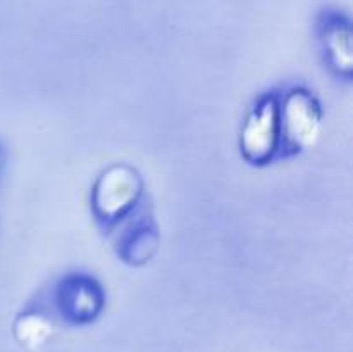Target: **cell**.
Wrapping results in <instances>:
<instances>
[{"label":"cell","instance_id":"6da1fadb","mask_svg":"<svg viewBox=\"0 0 353 352\" xmlns=\"http://www.w3.org/2000/svg\"><path fill=\"white\" fill-rule=\"evenodd\" d=\"M143 182L133 168L116 164L105 169L92 190V207L97 219L105 228L124 221L140 204Z\"/></svg>","mask_w":353,"mask_h":352},{"label":"cell","instance_id":"7a4b0ae2","mask_svg":"<svg viewBox=\"0 0 353 352\" xmlns=\"http://www.w3.org/2000/svg\"><path fill=\"white\" fill-rule=\"evenodd\" d=\"M281 154H299L317 141L323 128V110L305 88H293L279 100Z\"/></svg>","mask_w":353,"mask_h":352},{"label":"cell","instance_id":"3957f363","mask_svg":"<svg viewBox=\"0 0 353 352\" xmlns=\"http://www.w3.org/2000/svg\"><path fill=\"white\" fill-rule=\"evenodd\" d=\"M241 155L250 164L264 166L281 154L279 99L264 95L254 104L241 126Z\"/></svg>","mask_w":353,"mask_h":352},{"label":"cell","instance_id":"277c9868","mask_svg":"<svg viewBox=\"0 0 353 352\" xmlns=\"http://www.w3.org/2000/svg\"><path fill=\"white\" fill-rule=\"evenodd\" d=\"M59 311L71 323H90L102 313L105 292L102 285L85 273H71L59 282L55 289Z\"/></svg>","mask_w":353,"mask_h":352},{"label":"cell","instance_id":"5b68a950","mask_svg":"<svg viewBox=\"0 0 353 352\" xmlns=\"http://www.w3.org/2000/svg\"><path fill=\"white\" fill-rule=\"evenodd\" d=\"M319 35L324 57L338 76H352V26L350 21L338 10H326L319 21Z\"/></svg>","mask_w":353,"mask_h":352},{"label":"cell","instance_id":"8992f818","mask_svg":"<svg viewBox=\"0 0 353 352\" xmlns=\"http://www.w3.org/2000/svg\"><path fill=\"white\" fill-rule=\"evenodd\" d=\"M121 257L130 264H143L150 261L152 255L155 254L159 245L157 228L147 216H141V219L133 221L124 231L121 240L117 242Z\"/></svg>","mask_w":353,"mask_h":352},{"label":"cell","instance_id":"52a82bcc","mask_svg":"<svg viewBox=\"0 0 353 352\" xmlns=\"http://www.w3.org/2000/svg\"><path fill=\"white\" fill-rule=\"evenodd\" d=\"M52 323L48 317L40 313H24L17 317L14 324V331L21 344L26 347H40L52 335Z\"/></svg>","mask_w":353,"mask_h":352},{"label":"cell","instance_id":"ba28073f","mask_svg":"<svg viewBox=\"0 0 353 352\" xmlns=\"http://www.w3.org/2000/svg\"><path fill=\"white\" fill-rule=\"evenodd\" d=\"M0 166H2V154H0Z\"/></svg>","mask_w":353,"mask_h":352}]
</instances>
